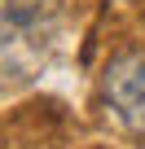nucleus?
<instances>
[{
	"label": "nucleus",
	"instance_id": "f257e3e1",
	"mask_svg": "<svg viewBox=\"0 0 145 149\" xmlns=\"http://www.w3.org/2000/svg\"><path fill=\"white\" fill-rule=\"evenodd\" d=\"M106 97L132 132H145V53H123L110 61Z\"/></svg>",
	"mask_w": 145,
	"mask_h": 149
},
{
	"label": "nucleus",
	"instance_id": "f03ea898",
	"mask_svg": "<svg viewBox=\"0 0 145 149\" xmlns=\"http://www.w3.org/2000/svg\"><path fill=\"white\" fill-rule=\"evenodd\" d=\"M62 0H0V22H9L13 31H35L57 18Z\"/></svg>",
	"mask_w": 145,
	"mask_h": 149
}]
</instances>
